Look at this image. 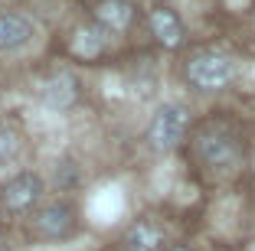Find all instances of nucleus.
Here are the masks:
<instances>
[{
	"label": "nucleus",
	"instance_id": "nucleus-1",
	"mask_svg": "<svg viewBox=\"0 0 255 251\" xmlns=\"http://www.w3.org/2000/svg\"><path fill=\"white\" fill-rule=\"evenodd\" d=\"M190 154L206 173H233L246 157V141L229 121H206L190 137Z\"/></svg>",
	"mask_w": 255,
	"mask_h": 251
},
{
	"label": "nucleus",
	"instance_id": "nucleus-2",
	"mask_svg": "<svg viewBox=\"0 0 255 251\" xmlns=\"http://www.w3.org/2000/svg\"><path fill=\"white\" fill-rule=\"evenodd\" d=\"M183 79L200 95H216L236 82V59L223 49H196L183 62Z\"/></svg>",
	"mask_w": 255,
	"mask_h": 251
},
{
	"label": "nucleus",
	"instance_id": "nucleus-3",
	"mask_svg": "<svg viewBox=\"0 0 255 251\" xmlns=\"http://www.w3.org/2000/svg\"><path fill=\"white\" fill-rule=\"evenodd\" d=\"M187 134H190V108L180 101H164L144 127V144L154 154H170L187 141Z\"/></svg>",
	"mask_w": 255,
	"mask_h": 251
},
{
	"label": "nucleus",
	"instance_id": "nucleus-4",
	"mask_svg": "<svg viewBox=\"0 0 255 251\" xmlns=\"http://www.w3.org/2000/svg\"><path fill=\"white\" fill-rule=\"evenodd\" d=\"M43 196H46V179L36 170H20L0 186V209L13 219H23L43 206Z\"/></svg>",
	"mask_w": 255,
	"mask_h": 251
},
{
	"label": "nucleus",
	"instance_id": "nucleus-5",
	"mask_svg": "<svg viewBox=\"0 0 255 251\" xmlns=\"http://www.w3.org/2000/svg\"><path fill=\"white\" fill-rule=\"evenodd\" d=\"M79 229V209L69 199H49L30 215V235L39 242H66Z\"/></svg>",
	"mask_w": 255,
	"mask_h": 251
},
{
	"label": "nucleus",
	"instance_id": "nucleus-6",
	"mask_svg": "<svg viewBox=\"0 0 255 251\" xmlns=\"http://www.w3.org/2000/svg\"><path fill=\"white\" fill-rule=\"evenodd\" d=\"M92 20L105 36H121L134 26L137 20V7L131 0H98L92 7Z\"/></svg>",
	"mask_w": 255,
	"mask_h": 251
},
{
	"label": "nucleus",
	"instance_id": "nucleus-7",
	"mask_svg": "<svg viewBox=\"0 0 255 251\" xmlns=\"http://www.w3.org/2000/svg\"><path fill=\"white\" fill-rule=\"evenodd\" d=\"M33 39H36V23L30 16L16 10H0V56L23 52Z\"/></svg>",
	"mask_w": 255,
	"mask_h": 251
},
{
	"label": "nucleus",
	"instance_id": "nucleus-8",
	"mask_svg": "<svg viewBox=\"0 0 255 251\" xmlns=\"http://www.w3.org/2000/svg\"><path fill=\"white\" fill-rule=\"evenodd\" d=\"M147 30L160 49H183L187 43V26H183L180 13L170 7H154L147 13Z\"/></svg>",
	"mask_w": 255,
	"mask_h": 251
},
{
	"label": "nucleus",
	"instance_id": "nucleus-9",
	"mask_svg": "<svg viewBox=\"0 0 255 251\" xmlns=\"http://www.w3.org/2000/svg\"><path fill=\"white\" fill-rule=\"evenodd\" d=\"M167 248V232L157 219H134L121 235V251H164Z\"/></svg>",
	"mask_w": 255,
	"mask_h": 251
},
{
	"label": "nucleus",
	"instance_id": "nucleus-10",
	"mask_svg": "<svg viewBox=\"0 0 255 251\" xmlns=\"http://www.w3.org/2000/svg\"><path fill=\"white\" fill-rule=\"evenodd\" d=\"M39 98H43V104H49V108H56V111L72 108V104L79 101V79L69 75V72L49 75V79L39 85Z\"/></svg>",
	"mask_w": 255,
	"mask_h": 251
},
{
	"label": "nucleus",
	"instance_id": "nucleus-11",
	"mask_svg": "<svg viewBox=\"0 0 255 251\" xmlns=\"http://www.w3.org/2000/svg\"><path fill=\"white\" fill-rule=\"evenodd\" d=\"M16 157H20V134H16L13 127L0 124V170L13 167Z\"/></svg>",
	"mask_w": 255,
	"mask_h": 251
},
{
	"label": "nucleus",
	"instance_id": "nucleus-12",
	"mask_svg": "<svg viewBox=\"0 0 255 251\" xmlns=\"http://www.w3.org/2000/svg\"><path fill=\"white\" fill-rule=\"evenodd\" d=\"M164 251H196L193 245H183V242H177V245H167Z\"/></svg>",
	"mask_w": 255,
	"mask_h": 251
},
{
	"label": "nucleus",
	"instance_id": "nucleus-13",
	"mask_svg": "<svg viewBox=\"0 0 255 251\" xmlns=\"http://www.w3.org/2000/svg\"><path fill=\"white\" fill-rule=\"evenodd\" d=\"M0 251H10V242H7L3 235H0Z\"/></svg>",
	"mask_w": 255,
	"mask_h": 251
},
{
	"label": "nucleus",
	"instance_id": "nucleus-14",
	"mask_svg": "<svg viewBox=\"0 0 255 251\" xmlns=\"http://www.w3.org/2000/svg\"><path fill=\"white\" fill-rule=\"evenodd\" d=\"M252 170H255V160H252Z\"/></svg>",
	"mask_w": 255,
	"mask_h": 251
}]
</instances>
